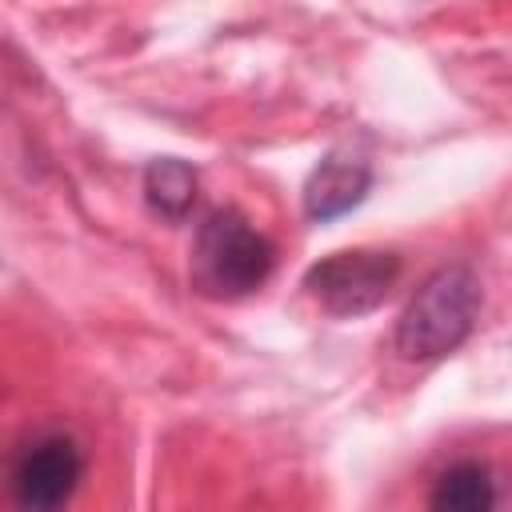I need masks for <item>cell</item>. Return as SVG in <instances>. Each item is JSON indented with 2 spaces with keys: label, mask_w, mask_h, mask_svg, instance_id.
Instances as JSON below:
<instances>
[{
  "label": "cell",
  "mask_w": 512,
  "mask_h": 512,
  "mask_svg": "<svg viewBox=\"0 0 512 512\" xmlns=\"http://www.w3.org/2000/svg\"><path fill=\"white\" fill-rule=\"evenodd\" d=\"M276 264V244L240 212L212 208L196 224L188 280L208 300H240L256 292Z\"/></svg>",
  "instance_id": "cell-1"
},
{
  "label": "cell",
  "mask_w": 512,
  "mask_h": 512,
  "mask_svg": "<svg viewBox=\"0 0 512 512\" xmlns=\"http://www.w3.org/2000/svg\"><path fill=\"white\" fill-rule=\"evenodd\" d=\"M480 276L468 264L436 268L396 320V352L404 360H440L456 352L480 316Z\"/></svg>",
  "instance_id": "cell-2"
},
{
  "label": "cell",
  "mask_w": 512,
  "mask_h": 512,
  "mask_svg": "<svg viewBox=\"0 0 512 512\" xmlns=\"http://www.w3.org/2000/svg\"><path fill=\"white\" fill-rule=\"evenodd\" d=\"M84 480V448L64 428H40L16 444L8 496L16 512H64Z\"/></svg>",
  "instance_id": "cell-3"
},
{
  "label": "cell",
  "mask_w": 512,
  "mask_h": 512,
  "mask_svg": "<svg viewBox=\"0 0 512 512\" xmlns=\"http://www.w3.org/2000/svg\"><path fill=\"white\" fill-rule=\"evenodd\" d=\"M400 268L404 264H400L396 252L344 248V252H332V256L316 260L304 272V288L332 316H364V312H372L388 300L392 284L400 280Z\"/></svg>",
  "instance_id": "cell-4"
},
{
  "label": "cell",
  "mask_w": 512,
  "mask_h": 512,
  "mask_svg": "<svg viewBox=\"0 0 512 512\" xmlns=\"http://www.w3.org/2000/svg\"><path fill=\"white\" fill-rule=\"evenodd\" d=\"M372 188V164L352 152H328L304 180V216L336 220L356 208Z\"/></svg>",
  "instance_id": "cell-5"
},
{
  "label": "cell",
  "mask_w": 512,
  "mask_h": 512,
  "mask_svg": "<svg viewBox=\"0 0 512 512\" xmlns=\"http://www.w3.org/2000/svg\"><path fill=\"white\" fill-rule=\"evenodd\" d=\"M428 512H496V480L480 460H456L436 472Z\"/></svg>",
  "instance_id": "cell-6"
},
{
  "label": "cell",
  "mask_w": 512,
  "mask_h": 512,
  "mask_svg": "<svg viewBox=\"0 0 512 512\" xmlns=\"http://www.w3.org/2000/svg\"><path fill=\"white\" fill-rule=\"evenodd\" d=\"M196 168L176 156H156L144 168V200L164 220H184L196 204Z\"/></svg>",
  "instance_id": "cell-7"
}]
</instances>
